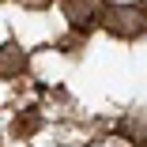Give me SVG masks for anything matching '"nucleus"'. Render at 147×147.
Here are the masks:
<instances>
[{"instance_id":"f257e3e1","label":"nucleus","mask_w":147,"mask_h":147,"mask_svg":"<svg viewBox=\"0 0 147 147\" xmlns=\"http://www.w3.org/2000/svg\"><path fill=\"white\" fill-rule=\"evenodd\" d=\"M98 19L113 38H140L147 30V11L140 4H102Z\"/></svg>"},{"instance_id":"f03ea898","label":"nucleus","mask_w":147,"mask_h":147,"mask_svg":"<svg viewBox=\"0 0 147 147\" xmlns=\"http://www.w3.org/2000/svg\"><path fill=\"white\" fill-rule=\"evenodd\" d=\"M26 68H30L26 49H19L15 42H4V45H0V79H19Z\"/></svg>"},{"instance_id":"7ed1b4c3","label":"nucleus","mask_w":147,"mask_h":147,"mask_svg":"<svg viewBox=\"0 0 147 147\" xmlns=\"http://www.w3.org/2000/svg\"><path fill=\"white\" fill-rule=\"evenodd\" d=\"M61 8H64V19L83 30V26H91V23L98 19L102 0H61Z\"/></svg>"},{"instance_id":"20e7f679","label":"nucleus","mask_w":147,"mask_h":147,"mask_svg":"<svg viewBox=\"0 0 147 147\" xmlns=\"http://www.w3.org/2000/svg\"><path fill=\"white\" fill-rule=\"evenodd\" d=\"M15 4L30 8V11H42V8H49V4H53V0H15Z\"/></svg>"},{"instance_id":"39448f33","label":"nucleus","mask_w":147,"mask_h":147,"mask_svg":"<svg viewBox=\"0 0 147 147\" xmlns=\"http://www.w3.org/2000/svg\"><path fill=\"white\" fill-rule=\"evenodd\" d=\"M140 8H143V11H147V0H140Z\"/></svg>"}]
</instances>
